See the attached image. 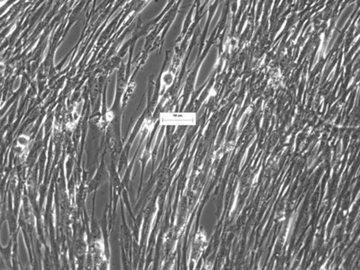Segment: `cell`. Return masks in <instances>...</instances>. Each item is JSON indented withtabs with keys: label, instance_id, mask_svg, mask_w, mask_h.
<instances>
[{
	"label": "cell",
	"instance_id": "6da1fadb",
	"mask_svg": "<svg viewBox=\"0 0 360 270\" xmlns=\"http://www.w3.org/2000/svg\"><path fill=\"white\" fill-rule=\"evenodd\" d=\"M161 120H162V123L167 124V125H169V124L189 125V124H194L195 123V118L190 114H187V115H184V114H178V115L169 114V115H166L165 116L162 115Z\"/></svg>",
	"mask_w": 360,
	"mask_h": 270
}]
</instances>
